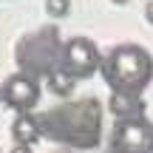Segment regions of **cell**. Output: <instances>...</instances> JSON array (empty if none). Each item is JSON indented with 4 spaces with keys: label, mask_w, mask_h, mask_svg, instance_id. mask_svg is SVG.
<instances>
[{
    "label": "cell",
    "mask_w": 153,
    "mask_h": 153,
    "mask_svg": "<svg viewBox=\"0 0 153 153\" xmlns=\"http://www.w3.org/2000/svg\"><path fill=\"white\" fill-rule=\"evenodd\" d=\"M99 65H102V54H99V48L88 37H74V40L65 43L60 68L71 76V79H85V76H91L94 71H99Z\"/></svg>",
    "instance_id": "7a4b0ae2"
},
{
    "label": "cell",
    "mask_w": 153,
    "mask_h": 153,
    "mask_svg": "<svg viewBox=\"0 0 153 153\" xmlns=\"http://www.w3.org/2000/svg\"><path fill=\"white\" fill-rule=\"evenodd\" d=\"M11 136H14L17 145L31 148V145L40 139V125H37V119L28 116V114H20V116L14 119V125H11Z\"/></svg>",
    "instance_id": "5b68a950"
},
{
    "label": "cell",
    "mask_w": 153,
    "mask_h": 153,
    "mask_svg": "<svg viewBox=\"0 0 153 153\" xmlns=\"http://www.w3.org/2000/svg\"><path fill=\"white\" fill-rule=\"evenodd\" d=\"M145 17H148V23H153V0L145 6Z\"/></svg>",
    "instance_id": "ba28073f"
},
{
    "label": "cell",
    "mask_w": 153,
    "mask_h": 153,
    "mask_svg": "<svg viewBox=\"0 0 153 153\" xmlns=\"http://www.w3.org/2000/svg\"><path fill=\"white\" fill-rule=\"evenodd\" d=\"M116 153H153V125L145 119H125L114 131Z\"/></svg>",
    "instance_id": "3957f363"
},
{
    "label": "cell",
    "mask_w": 153,
    "mask_h": 153,
    "mask_svg": "<svg viewBox=\"0 0 153 153\" xmlns=\"http://www.w3.org/2000/svg\"><path fill=\"white\" fill-rule=\"evenodd\" d=\"M0 99L17 114H28L40 102V85L28 74H11L0 88Z\"/></svg>",
    "instance_id": "277c9868"
},
{
    "label": "cell",
    "mask_w": 153,
    "mask_h": 153,
    "mask_svg": "<svg viewBox=\"0 0 153 153\" xmlns=\"http://www.w3.org/2000/svg\"><path fill=\"white\" fill-rule=\"evenodd\" d=\"M45 11L51 17H65L71 11V0H45Z\"/></svg>",
    "instance_id": "52a82bcc"
},
{
    "label": "cell",
    "mask_w": 153,
    "mask_h": 153,
    "mask_svg": "<svg viewBox=\"0 0 153 153\" xmlns=\"http://www.w3.org/2000/svg\"><path fill=\"white\" fill-rule=\"evenodd\" d=\"M111 3H128V0H111Z\"/></svg>",
    "instance_id": "30bf717a"
},
{
    "label": "cell",
    "mask_w": 153,
    "mask_h": 153,
    "mask_svg": "<svg viewBox=\"0 0 153 153\" xmlns=\"http://www.w3.org/2000/svg\"><path fill=\"white\" fill-rule=\"evenodd\" d=\"M48 88L57 94V97H68L71 88H74V79L60 68V71H51V74H48Z\"/></svg>",
    "instance_id": "8992f818"
},
{
    "label": "cell",
    "mask_w": 153,
    "mask_h": 153,
    "mask_svg": "<svg viewBox=\"0 0 153 153\" xmlns=\"http://www.w3.org/2000/svg\"><path fill=\"white\" fill-rule=\"evenodd\" d=\"M11 153H31V148H26V145H17V148H11Z\"/></svg>",
    "instance_id": "9c48e42d"
},
{
    "label": "cell",
    "mask_w": 153,
    "mask_h": 153,
    "mask_svg": "<svg viewBox=\"0 0 153 153\" xmlns=\"http://www.w3.org/2000/svg\"><path fill=\"white\" fill-rule=\"evenodd\" d=\"M99 71L116 97L136 99L153 79V60L142 45H116L108 57H102Z\"/></svg>",
    "instance_id": "6da1fadb"
}]
</instances>
